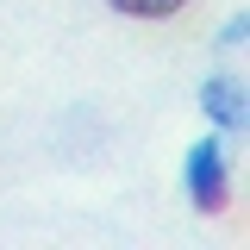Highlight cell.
Returning <instances> with one entry per match:
<instances>
[{
    "label": "cell",
    "instance_id": "3957f363",
    "mask_svg": "<svg viewBox=\"0 0 250 250\" xmlns=\"http://www.w3.org/2000/svg\"><path fill=\"white\" fill-rule=\"evenodd\" d=\"M113 13H131V19H169V13H182L188 0H106Z\"/></svg>",
    "mask_w": 250,
    "mask_h": 250
},
{
    "label": "cell",
    "instance_id": "7a4b0ae2",
    "mask_svg": "<svg viewBox=\"0 0 250 250\" xmlns=\"http://www.w3.org/2000/svg\"><path fill=\"white\" fill-rule=\"evenodd\" d=\"M200 106H207L213 125H225V131H231V125H244V94L225 88V82H207V88H200Z\"/></svg>",
    "mask_w": 250,
    "mask_h": 250
},
{
    "label": "cell",
    "instance_id": "6da1fadb",
    "mask_svg": "<svg viewBox=\"0 0 250 250\" xmlns=\"http://www.w3.org/2000/svg\"><path fill=\"white\" fill-rule=\"evenodd\" d=\"M188 194H194L200 213H225L231 182H225V144H219V138H200V144L188 150Z\"/></svg>",
    "mask_w": 250,
    "mask_h": 250
}]
</instances>
